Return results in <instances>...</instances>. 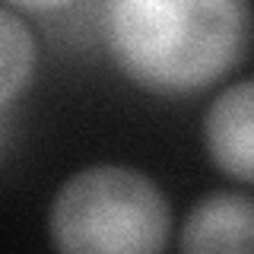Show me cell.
Returning <instances> with one entry per match:
<instances>
[{
	"mask_svg": "<svg viewBox=\"0 0 254 254\" xmlns=\"http://www.w3.org/2000/svg\"><path fill=\"white\" fill-rule=\"evenodd\" d=\"M102 32L115 67L153 95H194L248 54V0H105Z\"/></svg>",
	"mask_w": 254,
	"mask_h": 254,
	"instance_id": "6da1fadb",
	"label": "cell"
},
{
	"mask_svg": "<svg viewBox=\"0 0 254 254\" xmlns=\"http://www.w3.org/2000/svg\"><path fill=\"white\" fill-rule=\"evenodd\" d=\"M48 235L70 254H159L169 248L172 210L162 188L130 165H89L51 200Z\"/></svg>",
	"mask_w": 254,
	"mask_h": 254,
	"instance_id": "7a4b0ae2",
	"label": "cell"
},
{
	"mask_svg": "<svg viewBox=\"0 0 254 254\" xmlns=\"http://www.w3.org/2000/svg\"><path fill=\"white\" fill-rule=\"evenodd\" d=\"M188 254H248L254 245V206L245 190H216L190 206L181 226Z\"/></svg>",
	"mask_w": 254,
	"mask_h": 254,
	"instance_id": "3957f363",
	"label": "cell"
},
{
	"mask_svg": "<svg viewBox=\"0 0 254 254\" xmlns=\"http://www.w3.org/2000/svg\"><path fill=\"white\" fill-rule=\"evenodd\" d=\"M251 111H254V86L251 79H238L210 102L203 118V140L213 165L242 185H251V162H254Z\"/></svg>",
	"mask_w": 254,
	"mask_h": 254,
	"instance_id": "277c9868",
	"label": "cell"
},
{
	"mask_svg": "<svg viewBox=\"0 0 254 254\" xmlns=\"http://www.w3.org/2000/svg\"><path fill=\"white\" fill-rule=\"evenodd\" d=\"M38 67V45L16 10L0 3V108L13 105L32 86Z\"/></svg>",
	"mask_w": 254,
	"mask_h": 254,
	"instance_id": "5b68a950",
	"label": "cell"
},
{
	"mask_svg": "<svg viewBox=\"0 0 254 254\" xmlns=\"http://www.w3.org/2000/svg\"><path fill=\"white\" fill-rule=\"evenodd\" d=\"M0 3L16 13H58V10L73 6L76 0H0Z\"/></svg>",
	"mask_w": 254,
	"mask_h": 254,
	"instance_id": "8992f818",
	"label": "cell"
}]
</instances>
